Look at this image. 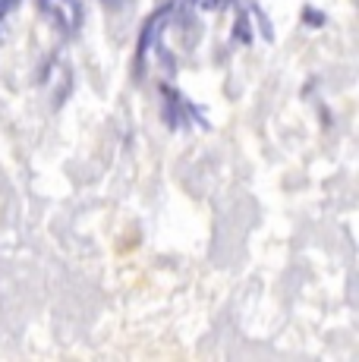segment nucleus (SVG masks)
I'll list each match as a JSON object with an SVG mask.
<instances>
[{
    "label": "nucleus",
    "instance_id": "nucleus-2",
    "mask_svg": "<svg viewBox=\"0 0 359 362\" xmlns=\"http://www.w3.org/2000/svg\"><path fill=\"white\" fill-rule=\"evenodd\" d=\"M170 13H174V6H164L161 13H155V16L148 19V23L142 25V38H139V54H136V60H139V66H142V60H145V51H148V45L161 35V29L167 25V19H170Z\"/></svg>",
    "mask_w": 359,
    "mask_h": 362
},
{
    "label": "nucleus",
    "instance_id": "nucleus-3",
    "mask_svg": "<svg viewBox=\"0 0 359 362\" xmlns=\"http://www.w3.org/2000/svg\"><path fill=\"white\" fill-rule=\"evenodd\" d=\"M164 101H167V123L170 127H186V101L180 98L174 88H164Z\"/></svg>",
    "mask_w": 359,
    "mask_h": 362
},
{
    "label": "nucleus",
    "instance_id": "nucleus-6",
    "mask_svg": "<svg viewBox=\"0 0 359 362\" xmlns=\"http://www.w3.org/2000/svg\"><path fill=\"white\" fill-rule=\"evenodd\" d=\"M302 19H306V23H312V25H322V23H324V19H322L315 10H306V13H302Z\"/></svg>",
    "mask_w": 359,
    "mask_h": 362
},
{
    "label": "nucleus",
    "instance_id": "nucleus-1",
    "mask_svg": "<svg viewBox=\"0 0 359 362\" xmlns=\"http://www.w3.org/2000/svg\"><path fill=\"white\" fill-rule=\"evenodd\" d=\"M38 4H41V10H45V16L64 35H76L82 29L86 13H82L79 0H38Z\"/></svg>",
    "mask_w": 359,
    "mask_h": 362
},
{
    "label": "nucleus",
    "instance_id": "nucleus-5",
    "mask_svg": "<svg viewBox=\"0 0 359 362\" xmlns=\"http://www.w3.org/2000/svg\"><path fill=\"white\" fill-rule=\"evenodd\" d=\"M19 4H23V0H0V16H6V13H13Z\"/></svg>",
    "mask_w": 359,
    "mask_h": 362
},
{
    "label": "nucleus",
    "instance_id": "nucleus-4",
    "mask_svg": "<svg viewBox=\"0 0 359 362\" xmlns=\"http://www.w3.org/2000/svg\"><path fill=\"white\" fill-rule=\"evenodd\" d=\"M196 10H205V13H218L224 6H230V0H189Z\"/></svg>",
    "mask_w": 359,
    "mask_h": 362
}]
</instances>
